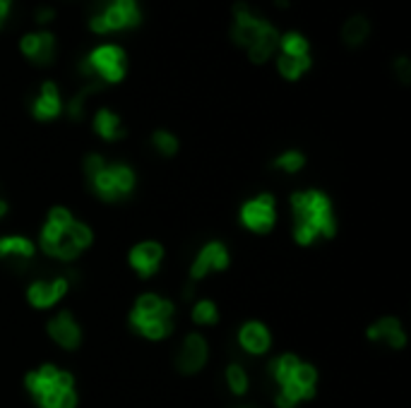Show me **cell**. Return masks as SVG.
Masks as SVG:
<instances>
[{
    "label": "cell",
    "mask_w": 411,
    "mask_h": 408,
    "mask_svg": "<svg viewBox=\"0 0 411 408\" xmlns=\"http://www.w3.org/2000/svg\"><path fill=\"white\" fill-rule=\"evenodd\" d=\"M294 209V238L299 245H313L320 235L332 238L337 233L335 211L332 202L325 192L320 190H301L291 194Z\"/></svg>",
    "instance_id": "obj_1"
},
{
    "label": "cell",
    "mask_w": 411,
    "mask_h": 408,
    "mask_svg": "<svg viewBox=\"0 0 411 408\" xmlns=\"http://www.w3.org/2000/svg\"><path fill=\"white\" fill-rule=\"evenodd\" d=\"M27 392L32 394L39 408H75V377L56 365H41L24 380Z\"/></svg>",
    "instance_id": "obj_3"
},
{
    "label": "cell",
    "mask_w": 411,
    "mask_h": 408,
    "mask_svg": "<svg viewBox=\"0 0 411 408\" xmlns=\"http://www.w3.org/2000/svg\"><path fill=\"white\" fill-rule=\"evenodd\" d=\"M366 36H368V22L361 15L352 17V20L344 24V39H347L349 44H361Z\"/></svg>",
    "instance_id": "obj_23"
},
{
    "label": "cell",
    "mask_w": 411,
    "mask_h": 408,
    "mask_svg": "<svg viewBox=\"0 0 411 408\" xmlns=\"http://www.w3.org/2000/svg\"><path fill=\"white\" fill-rule=\"evenodd\" d=\"M270 373L282 385L279 394H277V406L279 408H294L301 401L316 397V368L311 363H303L294 353H284L277 361H272Z\"/></svg>",
    "instance_id": "obj_2"
},
{
    "label": "cell",
    "mask_w": 411,
    "mask_h": 408,
    "mask_svg": "<svg viewBox=\"0 0 411 408\" xmlns=\"http://www.w3.org/2000/svg\"><path fill=\"white\" fill-rule=\"evenodd\" d=\"M226 385L233 394H245L248 392V373L241 365H228L226 368Z\"/></svg>",
    "instance_id": "obj_24"
},
{
    "label": "cell",
    "mask_w": 411,
    "mask_h": 408,
    "mask_svg": "<svg viewBox=\"0 0 411 408\" xmlns=\"http://www.w3.org/2000/svg\"><path fill=\"white\" fill-rule=\"evenodd\" d=\"M219 320V310L212 301H197L195 308H192V322L195 325H216Z\"/></svg>",
    "instance_id": "obj_21"
},
{
    "label": "cell",
    "mask_w": 411,
    "mask_h": 408,
    "mask_svg": "<svg viewBox=\"0 0 411 408\" xmlns=\"http://www.w3.org/2000/svg\"><path fill=\"white\" fill-rule=\"evenodd\" d=\"M89 190L106 202H118L135 190V170L125 163H106L104 156L89 154L84 159Z\"/></svg>",
    "instance_id": "obj_4"
},
{
    "label": "cell",
    "mask_w": 411,
    "mask_h": 408,
    "mask_svg": "<svg viewBox=\"0 0 411 408\" xmlns=\"http://www.w3.org/2000/svg\"><path fill=\"white\" fill-rule=\"evenodd\" d=\"M238 344L243 346L248 353L253 356H262L267 353L270 344H272V337H270V329L262 325V322H245L238 332Z\"/></svg>",
    "instance_id": "obj_14"
},
{
    "label": "cell",
    "mask_w": 411,
    "mask_h": 408,
    "mask_svg": "<svg viewBox=\"0 0 411 408\" xmlns=\"http://www.w3.org/2000/svg\"><path fill=\"white\" fill-rule=\"evenodd\" d=\"M8 10H10V0H0V24H3L5 15H8Z\"/></svg>",
    "instance_id": "obj_34"
},
{
    "label": "cell",
    "mask_w": 411,
    "mask_h": 408,
    "mask_svg": "<svg viewBox=\"0 0 411 408\" xmlns=\"http://www.w3.org/2000/svg\"><path fill=\"white\" fill-rule=\"evenodd\" d=\"M228 250L219 240H209L200 252H197L195 262L190 267V279L197 281V279H204L209 272H224L228 267Z\"/></svg>",
    "instance_id": "obj_10"
},
{
    "label": "cell",
    "mask_w": 411,
    "mask_h": 408,
    "mask_svg": "<svg viewBox=\"0 0 411 408\" xmlns=\"http://www.w3.org/2000/svg\"><path fill=\"white\" fill-rule=\"evenodd\" d=\"M241 221L253 233H270L277 221V204L270 192L257 194L241 206Z\"/></svg>",
    "instance_id": "obj_8"
},
{
    "label": "cell",
    "mask_w": 411,
    "mask_h": 408,
    "mask_svg": "<svg viewBox=\"0 0 411 408\" xmlns=\"http://www.w3.org/2000/svg\"><path fill=\"white\" fill-rule=\"evenodd\" d=\"M51 17H53L51 8H41L39 12H36V20H39V22H46V20H51Z\"/></svg>",
    "instance_id": "obj_33"
},
{
    "label": "cell",
    "mask_w": 411,
    "mask_h": 408,
    "mask_svg": "<svg viewBox=\"0 0 411 408\" xmlns=\"http://www.w3.org/2000/svg\"><path fill=\"white\" fill-rule=\"evenodd\" d=\"M68 288H70L68 276H56V279H48V281L46 279H36L27 288V298L36 310H48L68 293Z\"/></svg>",
    "instance_id": "obj_9"
},
{
    "label": "cell",
    "mask_w": 411,
    "mask_h": 408,
    "mask_svg": "<svg viewBox=\"0 0 411 408\" xmlns=\"http://www.w3.org/2000/svg\"><path fill=\"white\" fill-rule=\"evenodd\" d=\"M306 163V156L301 154V151H284L282 156H277L274 166L282 168L284 173H296V170H301Z\"/></svg>",
    "instance_id": "obj_25"
},
{
    "label": "cell",
    "mask_w": 411,
    "mask_h": 408,
    "mask_svg": "<svg viewBox=\"0 0 411 408\" xmlns=\"http://www.w3.org/2000/svg\"><path fill=\"white\" fill-rule=\"evenodd\" d=\"M282 48L286 56H308V41L296 32H289L286 36H284Z\"/></svg>",
    "instance_id": "obj_26"
},
{
    "label": "cell",
    "mask_w": 411,
    "mask_h": 408,
    "mask_svg": "<svg viewBox=\"0 0 411 408\" xmlns=\"http://www.w3.org/2000/svg\"><path fill=\"white\" fill-rule=\"evenodd\" d=\"M92 228L82 221H75L72 218L70 223H51L46 221L44 231H41V250L46 255L63 262H72L80 257L82 250H87L92 245Z\"/></svg>",
    "instance_id": "obj_5"
},
{
    "label": "cell",
    "mask_w": 411,
    "mask_h": 408,
    "mask_svg": "<svg viewBox=\"0 0 411 408\" xmlns=\"http://www.w3.org/2000/svg\"><path fill=\"white\" fill-rule=\"evenodd\" d=\"M161 260H164V247L156 240H142L130 250L128 262L140 276H152L159 269Z\"/></svg>",
    "instance_id": "obj_13"
},
{
    "label": "cell",
    "mask_w": 411,
    "mask_h": 408,
    "mask_svg": "<svg viewBox=\"0 0 411 408\" xmlns=\"http://www.w3.org/2000/svg\"><path fill=\"white\" fill-rule=\"evenodd\" d=\"M113 8H116L125 20V27H135L140 22V10H137L135 0H113Z\"/></svg>",
    "instance_id": "obj_28"
},
{
    "label": "cell",
    "mask_w": 411,
    "mask_h": 408,
    "mask_svg": "<svg viewBox=\"0 0 411 408\" xmlns=\"http://www.w3.org/2000/svg\"><path fill=\"white\" fill-rule=\"evenodd\" d=\"M60 108L63 106H60V96H58L56 84L46 82L44 87H41V94L32 101V113L39 120H51L60 113Z\"/></svg>",
    "instance_id": "obj_17"
},
{
    "label": "cell",
    "mask_w": 411,
    "mask_h": 408,
    "mask_svg": "<svg viewBox=\"0 0 411 408\" xmlns=\"http://www.w3.org/2000/svg\"><path fill=\"white\" fill-rule=\"evenodd\" d=\"M94 130L99 132L104 139H120L125 135L123 125H120V118L111 111H99L94 118Z\"/></svg>",
    "instance_id": "obj_19"
},
{
    "label": "cell",
    "mask_w": 411,
    "mask_h": 408,
    "mask_svg": "<svg viewBox=\"0 0 411 408\" xmlns=\"http://www.w3.org/2000/svg\"><path fill=\"white\" fill-rule=\"evenodd\" d=\"M207 356H209V349H207V341L200 334H188L180 346V353H178V370L183 375H195L197 370L204 368L207 363Z\"/></svg>",
    "instance_id": "obj_12"
},
{
    "label": "cell",
    "mask_w": 411,
    "mask_h": 408,
    "mask_svg": "<svg viewBox=\"0 0 411 408\" xmlns=\"http://www.w3.org/2000/svg\"><path fill=\"white\" fill-rule=\"evenodd\" d=\"M36 41H39L36 39V34H27L22 39V51L27 53V56H32V53L36 51Z\"/></svg>",
    "instance_id": "obj_32"
},
{
    "label": "cell",
    "mask_w": 411,
    "mask_h": 408,
    "mask_svg": "<svg viewBox=\"0 0 411 408\" xmlns=\"http://www.w3.org/2000/svg\"><path fill=\"white\" fill-rule=\"evenodd\" d=\"M89 24H92V29H94V32H99V34L111 32V27H108V22L104 20V15H101V12H99V15H94Z\"/></svg>",
    "instance_id": "obj_31"
},
{
    "label": "cell",
    "mask_w": 411,
    "mask_h": 408,
    "mask_svg": "<svg viewBox=\"0 0 411 408\" xmlns=\"http://www.w3.org/2000/svg\"><path fill=\"white\" fill-rule=\"evenodd\" d=\"M270 27V22H265V20H257V17H245V20H241V22H236V27H233V39L238 41V44H243L250 48L253 44H257L260 41V34L265 32V29Z\"/></svg>",
    "instance_id": "obj_18"
},
{
    "label": "cell",
    "mask_w": 411,
    "mask_h": 408,
    "mask_svg": "<svg viewBox=\"0 0 411 408\" xmlns=\"http://www.w3.org/2000/svg\"><path fill=\"white\" fill-rule=\"evenodd\" d=\"M36 247L32 240L22 235H5L0 238V260H8L10 264H27L34 257Z\"/></svg>",
    "instance_id": "obj_16"
},
{
    "label": "cell",
    "mask_w": 411,
    "mask_h": 408,
    "mask_svg": "<svg viewBox=\"0 0 411 408\" xmlns=\"http://www.w3.org/2000/svg\"><path fill=\"white\" fill-rule=\"evenodd\" d=\"M82 72L99 75L106 82H118L125 75V56L118 46H101L82 63Z\"/></svg>",
    "instance_id": "obj_7"
},
{
    "label": "cell",
    "mask_w": 411,
    "mask_h": 408,
    "mask_svg": "<svg viewBox=\"0 0 411 408\" xmlns=\"http://www.w3.org/2000/svg\"><path fill=\"white\" fill-rule=\"evenodd\" d=\"M308 68H311V56H286V53L279 56V72L289 80L301 77Z\"/></svg>",
    "instance_id": "obj_20"
},
{
    "label": "cell",
    "mask_w": 411,
    "mask_h": 408,
    "mask_svg": "<svg viewBox=\"0 0 411 408\" xmlns=\"http://www.w3.org/2000/svg\"><path fill=\"white\" fill-rule=\"evenodd\" d=\"M152 142H154V147L159 154H164V156H173L178 151V139L171 135V132H166V130H156L154 132V137H152Z\"/></svg>",
    "instance_id": "obj_27"
},
{
    "label": "cell",
    "mask_w": 411,
    "mask_h": 408,
    "mask_svg": "<svg viewBox=\"0 0 411 408\" xmlns=\"http://www.w3.org/2000/svg\"><path fill=\"white\" fill-rule=\"evenodd\" d=\"M173 315L176 310L171 301L156 293H144L130 310V327L140 332L144 339L161 341L173 332Z\"/></svg>",
    "instance_id": "obj_6"
},
{
    "label": "cell",
    "mask_w": 411,
    "mask_h": 408,
    "mask_svg": "<svg viewBox=\"0 0 411 408\" xmlns=\"http://www.w3.org/2000/svg\"><path fill=\"white\" fill-rule=\"evenodd\" d=\"M46 329H48V337L56 341L60 349L75 351L77 346H80V341H82V329L68 310H60L58 315H53V317L48 320Z\"/></svg>",
    "instance_id": "obj_11"
},
{
    "label": "cell",
    "mask_w": 411,
    "mask_h": 408,
    "mask_svg": "<svg viewBox=\"0 0 411 408\" xmlns=\"http://www.w3.org/2000/svg\"><path fill=\"white\" fill-rule=\"evenodd\" d=\"M270 53H272L270 48H267V46H262L260 41H257V44H253V46H250V58L255 60V63H262V60H267Z\"/></svg>",
    "instance_id": "obj_29"
},
{
    "label": "cell",
    "mask_w": 411,
    "mask_h": 408,
    "mask_svg": "<svg viewBox=\"0 0 411 408\" xmlns=\"http://www.w3.org/2000/svg\"><path fill=\"white\" fill-rule=\"evenodd\" d=\"M241 408H250V406H241Z\"/></svg>",
    "instance_id": "obj_36"
},
{
    "label": "cell",
    "mask_w": 411,
    "mask_h": 408,
    "mask_svg": "<svg viewBox=\"0 0 411 408\" xmlns=\"http://www.w3.org/2000/svg\"><path fill=\"white\" fill-rule=\"evenodd\" d=\"M368 339L383 341L390 349H404L407 346V334L402 329V322L397 317H383L368 329Z\"/></svg>",
    "instance_id": "obj_15"
},
{
    "label": "cell",
    "mask_w": 411,
    "mask_h": 408,
    "mask_svg": "<svg viewBox=\"0 0 411 408\" xmlns=\"http://www.w3.org/2000/svg\"><path fill=\"white\" fill-rule=\"evenodd\" d=\"M36 51L32 53V58L34 63H39V65H46V63H51L53 60V36L48 34V32H41V34H36Z\"/></svg>",
    "instance_id": "obj_22"
},
{
    "label": "cell",
    "mask_w": 411,
    "mask_h": 408,
    "mask_svg": "<svg viewBox=\"0 0 411 408\" xmlns=\"http://www.w3.org/2000/svg\"><path fill=\"white\" fill-rule=\"evenodd\" d=\"M5 214H8V202H5V199H0V218H3Z\"/></svg>",
    "instance_id": "obj_35"
},
{
    "label": "cell",
    "mask_w": 411,
    "mask_h": 408,
    "mask_svg": "<svg viewBox=\"0 0 411 408\" xmlns=\"http://www.w3.org/2000/svg\"><path fill=\"white\" fill-rule=\"evenodd\" d=\"M395 68H397V75H400V80H402V82H409V80H411V63H409L407 58H400V60H397Z\"/></svg>",
    "instance_id": "obj_30"
}]
</instances>
